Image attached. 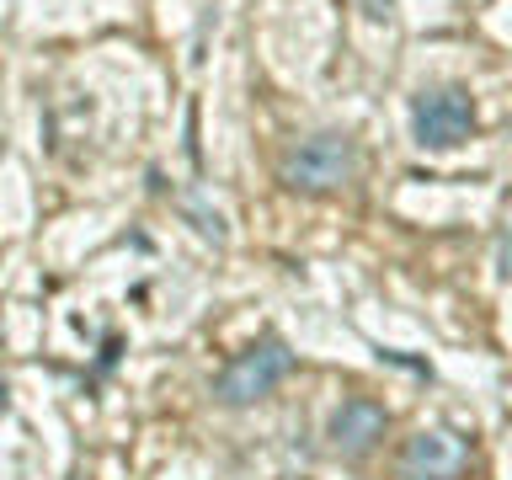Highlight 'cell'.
Masks as SVG:
<instances>
[{"label": "cell", "instance_id": "obj_1", "mask_svg": "<svg viewBox=\"0 0 512 480\" xmlns=\"http://www.w3.org/2000/svg\"><path fill=\"white\" fill-rule=\"evenodd\" d=\"M278 176L294 192H336L358 176V144L347 134H310L283 150Z\"/></svg>", "mask_w": 512, "mask_h": 480}, {"label": "cell", "instance_id": "obj_2", "mask_svg": "<svg viewBox=\"0 0 512 480\" xmlns=\"http://www.w3.org/2000/svg\"><path fill=\"white\" fill-rule=\"evenodd\" d=\"M288 374H294V352H288L278 336H267V342H251L214 379V395L224 400V406H251V400H262V395L278 390Z\"/></svg>", "mask_w": 512, "mask_h": 480}, {"label": "cell", "instance_id": "obj_3", "mask_svg": "<svg viewBox=\"0 0 512 480\" xmlns=\"http://www.w3.org/2000/svg\"><path fill=\"white\" fill-rule=\"evenodd\" d=\"M411 134H416V144H427V150H454V144H464L475 134L470 91H459V86L422 91L411 102Z\"/></svg>", "mask_w": 512, "mask_h": 480}, {"label": "cell", "instance_id": "obj_4", "mask_svg": "<svg viewBox=\"0 0 512 480\" xmlns=\"http://www.w3.org/2000/svg\"><path fill=\"white\" fill-rule=\"evenodd\" d=\"M470 475V443L448 427H422L400 448V480H464Z\"/></svg>", "mask_w": 512, "mask_h": 480}, {"label": "cell", "instance_id": "obj_5", "mask_svg": "<svg viewBox=\"0 0 512 480\" xmlns=\"http://www.w3.org/2000/svg\"><path fill=\"white\" fill-rule=\"evenodd\" d=\"M384 427H390V411H384L379 400H368V395H352V400H342V406L331 411L326 438H331V448L342 459H363L368 448L384 438Z\"/></svg>", "mask_w": 512, "mask_h": 480}, {"label": "cell", "instance_id": "obj_6", "mask_svg": "<svg viewBox=\"0 0 512 480\" xmlns=\"http://www.w3.org/2000/svg\"><path fill=\"white\" fill-rule=\"evenodd\" d=\"M368 6V16H390V0H363Z\"/></svg>", "mask_w": 512, "mask_h": 480}, {"label": "cell", "instance_id": "obj_7", "mask_svg": "<svg viewBox=\"0 0 512 480\" xmlns=\"http://www.w3.org/2000/svg\"><path fill=\"white\" fill-rule=\"evenodd\" d=\"M502 272H507V278H512V235L502 240Z\"/></svg>", "mask_w": 512, "mask_h": 480}, {"label": "cell", "instance_id": "obj_8", "mask_svg": "<svg viewBox=\"0 0 512 480\" xmlns=\"http://www.w3.org/2000/svg\"><path fill=\"white\" fill-rule=\"evenodd\" d=\"M11 411V390H6V379H0V416Z\"/></svg>", "mask_w": 512, "mask_h": 480}]
</instances>
